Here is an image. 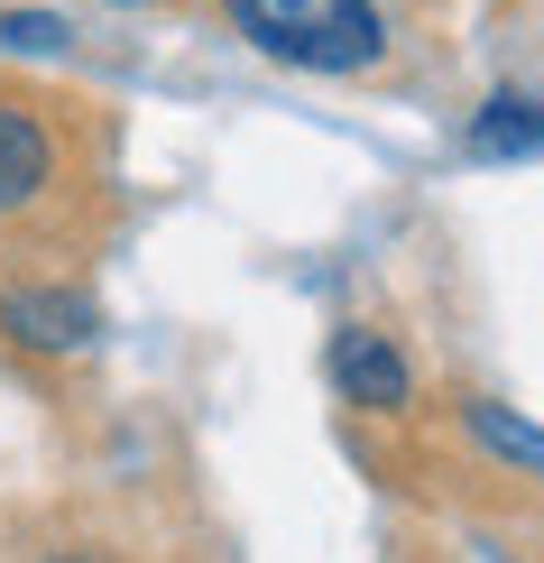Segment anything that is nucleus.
Returning <instances> with one entry per match:
<instances>
[{
	"instance_id": "f257e3e1",
	"label": "nucleus",
	"mask_w": 544,
	"mask_h": 563,
	"mask_svg": "<svg viewBox=\"0 0 544 563\" xmlns=\"http://www.w3.org/2000/svg\"><path fill=\"white\" fill-rule=\"evenodd\" d=\"M222 10L258 56L296 65V75H369V65H388L378 0H222Z\"/></svg>"
},
{
	"instance_id": "f03ea898",
	"label": "nucleus",
	"mask_w": 544,
	"mask_h": 563,
	"mask_svg": "<svg viewBox=\"0 0 544 563\" xmlns=\"http://www.w3.org/2000/svg\"><path fill=\"white\" fill-rule=\"evenodd\" d=\"M92 333H102V305L84 287H65V277L0 287V342L29 351V361H75V351H92Z\"/></svg>"
},
{
	"instance_id": "7ed1b4c3",
	"label": "nucleus",
	"mask_w": 544,
	"mask_h": 563,
	"mask_svg": "<svg viewBox=\"0 0 544 563\" xmlns=\"http://www.w3.org/2000/svg\"><path fill=\"white\" fill-rule=\"evenodd\" d=\"M333 388H342V407H360V416H407L415 407V361L397 351V333H378V323H342L333 333Z\"/></svg>"
},
{
	"instance_id": "20e7f679",
	"label": "nucleus",
	"mask_w": 544,
	"mask_h": 563,
	"mask_svg": "<svg viewBox=\"0 0 544 563\" xmlns=\"http://www.w3.org/2000/svg\"><path fill=\"white\" fill-rule=\"evenodd\" d=\"M56 176H65V148H56V130H46V111L0 102V213L46 203V195H56Z\"/></svg>"
},
{
	"instance_id": "39448f33",
	"label": "nucleus",
	"mask_w": 544,
	"mask_h": 563,
	"mask_svg": "<svg viewBox=\"0 0 544 563\" xmlns=\"http://www.w3.org/2000/svg\"><path fill=\"white\" fill-rule=\"evenodd\" d=\"M462 434L480 443V453L517 462V472H544V426H526V416L499 407V397H462Z\"/></svg>"
},
{
	"instance_id": "423d86ee",
	"label": "nucleus",
	"mask_w": 544,
	"mask_h": 563,
	"mask_svg": "<svg viewBox=\"0 0 544 563\" xmlns=\"http://www.w3.org/2000/svg\"><path fill=\"white\" fill-rule=\"evenodd\" d=\"M470 148L480 157H535L544 148V102L535 92H489L480 121H470Z\"/></svg>"
},
{
	"instance_id": "0eeeda50",
	"label": "nucleus",
	"mask_w": 544,
	"mask_h": 563,
	"mask_svg": "<svg viewBox=\"0 0 544 563\" xmlns=\"http://www.w3.org/2000/svg\"><path fill=\"white\" fill-rule=\"evenodd\" d=\"M0 37H10V46H37V56H46V46H65V19H56V10H10V19H0Z\"/></svg>"
},
{
	"instance_id": "6e6552de",
	"label": "nucleus",
	"mask_w": 544,
	"mask_h": 563,
	"mask_svg": "<svg viewBox=\"0 0 544 563\" xmlns=\"http://www.w3.org/2000/svg\"><path fill=\"white\" fill-rule=\"evenodd\" d=\"M46 563H102V554H46Z\"/></svg>"
},
{
	"instance_id": "1a4fd4ad",
	"label": "nucleus",
	"mask_w": 544,
	"mask_h": 563,
	"mask_svg": "<svg viewBox=\"0 0 544 563\" xmlns=\"http://www.w3.org/2000/svg\"><path fill=\"white\" fill-rule=\"evenodd\" d=\"M130 10H157V0H130Z\"/></svg>"
}]
</instances>
